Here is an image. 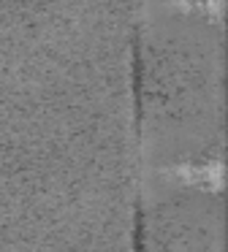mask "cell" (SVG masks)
Masks as SVG:
<instances>
[{"label":"cell","instance_id":"2","mask_svg":"<svg viewBox=\"0 0 228 252\" xmlns=\"http://www.w3.org/2000/svg\"><path fill=\"white\" fill-rule=\"evenodd\" d=\"M220 171H141L136 252H223Z\"/></svg>","mask_w":228,"mask_h":252},{"label":"cell","instance_id":"1","mask_svg":"<svg viewBox=\"0 0 228 252\" xmlns=\"http://www.w3.org/2000/svg\"><path fill=\"white\" fill-rule=\"evenodd\" d=\"M139 160L141 171L223 168V11L144 8Z\"/></svg>","mask_w":228,"mask_h":252},{"label":"cell","instance_id":"3","mask_svg":"<svg viewBox=\"0 0 228 252\" xmlns=\"http://www.w3.org/2000/svg\"><path fill=\"white\" fill-rule=\"evenodd\" d=\"M155 6H193V8L223 11V0H144V8H155Z\"/></svg>","mask_w":228,"mask_h":252}]
</instances>
